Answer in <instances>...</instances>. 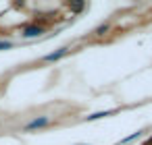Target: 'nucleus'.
<instances>
[{"label": "nucleus", "instance_id": "1", "mask_svg": "<svg viewBox=\"0 0 152 145\" xmlns=\"http://www.w3.org/2000/svg\"><path fill=\"white\" fill-rule=\"evenodd\" d=\"M44 33V27L42 25H38V23H31V25H25L23 29H21V35L25 38V40H31V38H38V35H42Z\"/></svg>", "mask_w": 152, "mask_h": 145}, {"label": "nucleus", "instance_id": "2", "mask_svg": "<svg viewBox=\"0 0 152 145\" xmlns=\"http://www.w3.org/2000/svg\"><path fill=\"white\" fill-rule=\"evenodd\" d=\"M48 124H50V118H48V116H38V118H34L31 122H27V124H25V131L44 128V126H48Z\"/></svg>", "mask_w": 152, "mask_h": 145}, {"label": "nucleus", "instance_id": "3", "mask_svg": "<svg viewBox=\"0 0 152 145\" xmlns=\"http://www.w3.org/2000/svg\"><path fill=\"white\" fill-rule=\"evenodd\" d=\"M67 52H69V48H58L56 52H50V54H46V56H44V62H54V60L63 58Z\"/></svg>", "mask_w": 152, "mask_h": 145}, {"label": "nucleus", "instance_id": "4", "mask_svg": "<svg viewBox=\"0 0 152 145\" xmlns=\"http://www.w3.org/2000/svg\"><path fill=\"white\" fill-rule=\"evenodd\" d=\"M110 114H113V110H108V112H96V114H90L88 120H98V118H104V116H110Z\"/></svg>", "mask_w": 152, "mask_h": 145}, {"label": "nucleus", "instance_id": "5", "mask_svg": "<svg viewBox=\"0 0 152 145\" xmlns=\"http://www.w3.org/2000/svg\"><path fill=\"white\" fill-rule=\"evenodd\" d=\"M83 6H86V2H69V9H71L73 13H79V11H83Z\"/></svg>", "mask_w": 152, "mask_h": 145}, {"label": "nucleus", "instance_id": "6", "mask_svg": "<svg viewBox=\"0 0 152 145\" xmlns=\"http://www.w3.org/2000/svg\"><path fill=\"white\" fill-rule=\"evenodd\" d=\"M108 29H110V25L108 23H104V25H100V27H96V35H104V33H108Z\"/></svg>", "mask_w": 152, "mask_h": 145}, {"label": "nucleus", "instance_id": "7", "mask_svg": "<svg viewBox=\"0 0 152 145\" xmlns=\"http://www.w3.org/2000/svg\"><path fill=\"white\" fill-rule=\"evenodd\" d=\"M13 48V42L9 40H0V50H11Z\"/></svg>", "mask_w": 152, "mask_h": 145}]
</instances>
